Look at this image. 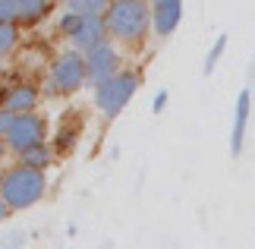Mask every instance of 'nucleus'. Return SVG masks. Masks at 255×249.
<instances>
[{
    "instance_id": "412c9836",
    "label": "nucleus",
    "mask_w": 255,
    "mask_h": 249,
    "mask_svg": "<svg viewBox=\"0 0 255 249\" xmlns=\"http://www.w3.org/2000/svg\"><path fill=\"white\" fill-rule=\"evenodd\" d=\"M3 69H6V57H0V76H3Z\"/></svg>"
},
{
    "instance_id": "2eb2a0df",
    "label": "nucleus",
    "mask_w": 255,
    "mask_h": 249,
    "mask_svg": "<svg viewBox=\"0 0 255 249\" xmlns=\"http://www.w3.org/2000/svg\"><path fill=\"white\" fill-rule=\"evenodd\" d=\"M16 44H19V25H0V57L16 51Z\"/></svg>"
},
{
    "instance_id": "9b49d317",
    "label": "nucleus",
    "mask_w": 255,
    "mask_h": 249,
    "mask_svg": "<svg viewBox=\"0 0 255 249\" xmlns=\"http://www.w3.org/2000/svg\"><path fill=\"white\" fill-rule=\"evenodd\" d=\"M54 158H57V148L51 142H44V145H35V148H28V152L19 155V164L32 167V171H47V167L54 164Z\"/></svg>"
},
{
    "instance_id": "f03ea898",
    "label": "nucleus",
    "mask_w": 255,
    "mask_h": 249,
    "mask_svg": "<svg viewBox=\"0 0 255 249\" xmlns=\"http://www.w3.org/2000/svg\"><path fill=\"white\" fill-rule=\"evenodd\" d=\"M44 193H47V174L44 171H32V167H22V164L6 167L0 199L6 202L9 212H25V208L38 205L44 199Z\"/></svg>"
},
{
    "instance_id": "a211bd4d",
    "label": "nucleus",
    "mask_w": 255,
    "mask_h": 249,
    "mask_svg": "<svg viewBox=\"0 0 255 249\" xmlns=\"http://www.w3.org/2000/svg\"><path fill=\"white\" fill-rule=\"evenodd\" d=\"M13 123H16V114H9V111H3V107H0V139H3L9 129H13Z\"/></svg>"
},
{
    "instance_id": "4be33fe9",
    "label": "nucleus",
    "mask_w": 255,
    "mask_h": 249,
    "mask_svg": "<svg viewBox=\"0 0 255 249\" xmlns=\"http://www.w3.org/2000/svg\"><path fill=\"white\" fill-rule=\"evenodd\" d=\"M3 177H6V171H3V167H0V189H3Z\"/></svg>"
},
{
    "instance_id": "1a4fd4ad",
    "label": "nucleus",
    "mask_w": 255,
    "mask_h": 249,
    "mask_svg": "<svg viewBox=\"0 0 255 249\" xmlns=\"http://www.w3.org/2000/svg\"><path fill=\"white\" fill-rule=\"evenodd\" d=\"M107 38H111V35H107L104 16H82L79 25H76V32L70 35V47L79 51V54H85V51H92L95 44L107 41Z\"/></svg>"
},
{
    "instance_id": "aec40b11",
    "label": "nucleus",
    "mask_w": 255,
    "mask_h": 249,
    "mask_svg": "<svg viewBox=\"0 0 255 249\" xmlns=\"http://www.w3.org/2000/svg\"><path fill=\"white\" fill-rule=\"evenodd\" d=\"M3 155H9V152H6V142L0 139V158H3Z\"/></svg>"
},
{
    "instance_id": "6ab92c4d",
    "label": "nucleus",
    "mask_w": 255,
    "mask_h": 249,
    "mask_svg": "<svg viewBox=\"0 0 255 249\" xmlns=\"http://www.w3.org/2000/svg\"><path fill=\"white\" fill-rule=\"evenodd\" d=\"M9 215H13V212H9V208H6V202H3V199H0V224H3Z\"/></svg>"
},
{
    "instance_id": "6e6552de",
    "label": "nucleus",
    "mask_w": 255,
    "mask_h": 249,
    "mask_svg": "<svg viewBox=\"0 0 255 249\" xmlns=\"http://www.w3.org/2000/svg\"><path fill=\"white\" fill-rule=\"evenodd\" d=\"M183 13H186V6L180 0H154L151 3V32H154V38H161V41L170 38L176 28H180Z\"/></svg>"
},
{
    "instance_id": "7ed1b4c3",
    "label": "nucleus",
    "mask_w": 255,
    "mask_h": 249,
    "mask_svg": "<svg viewBox=\"0 0 255 249\" xmlns=\"http://www.w3.org/2000/svg\"><path fill=\"white\" fill-rule=\"evenodd\" d=\"M88 85V66H85V54L73 51V47H63L60 54L51 60L47 66V82H44V95L54 98H66L76 95Z\"/></svg>"
},
{
    "instance_id": "f3484780",
    "label": "nucleus",
    "mask_w": 255,
    "mask_h": 249,
    "mask_svg": "<svg viewBox=\"0 0 255 249\" xmlns=\"http://www.w3.org/2000/svg\"><path fill=\"white\" fill-rule=\"evenodd\" d=\"M167 101H170V92H167V88L154 92V98H151V114H164V107H167Z\"/></svg>"
},
{
    "instance_id": "20e7f679",
    "label": "nucleus",
    "mask_w": 255,
    "mask_h": 249,
    "mask_svg": "<svg viewBox=\"0 0 255 249\" xmlns=\"http://www.w3.org/2000/svg\"><path fill=\"white\" fill-rule=\"evenodd\" d=\"M139 88H142V73L139 69H126L123 66L114 79L95 85V107L107 117V120H117V117L129 107V101L135 98Z\"/></svg>"
},
{
    "instance_id": "dca6fc26",
    "label": "nucleus",
    "mask_w": 255,
    "mask_h": 249,
    "mask_svg": "<svg viewBox=\"0 0 255 249\" xmlns=\"http://www.w3.org/2000/svg\"><path fill=\"white\" fill-rule=\"evenodd\" d=\"M0 25H19V0H0Z\"/></svg>"
},
{
    "instance_id": "0eeeda50",
    "label": "nucleus",
    "mask_w": 255,
    "mask_h": 249,
    "mask_svg": "<svg viewBox=\"0 0 255 249\" xmlns=\"http://www.w3.org/2000/svg\"><path fill=\"white\" fill-rule=\"evenodd\" d=\"M38 101H41V85L28 82V79H19V82H9L0 88V107L16 117L38 114Z\"/></svg>"
},
{
    "instance_id": "ddd939ff",
    "label": "nucleus",
    "mask_w": 255,
    "mask_h": 249,
    "mask_svg": "<svg viewBox=\"0 0 255 249\" xmlns=\"http://www.w3.org/2000/svg\"><path fill=\"white\" fill-rule=\"evenodd\" d=\"M107 0H66L63 9L66 13H79V16H104L107 13Z\"/></svg>"
},
{
    "instance_id": "f257e3e1",
    "label": "nucleus",
    "mask_w": 255,
    "mask_h": 249,
    "mask_svg": "<svg viewBox=\"0 0 255 249\" xmlns=\"http://www.w3.org/2000/svg\"><path fill=\"white\" fill-rule=\"evenodd\" d=\"M104 22L111 41L142 44L151 32V3H145V0H111Z\"/></svg>"
},
{
    "instance_id": "f8f14e48",
    "label": "nucleus",
    "mask_w": 255,
    "mask_h": 249,
    "mask_svg": "<svg viewBox=\"0 0 255 249\" xmlns=\"http://www.w3.org/2000/svg\"><path fill=\"white\" fill-rule=\"evenodd\" d=\"M51 9H54V3H47V0H19V28L38 25Z\"/></svg>"
},
{
    "instance_id": "4468645a",
    "label": "nucleus",
    "mask_w": 255,
    "mask_h": 249,
    "mask_svg": "<svg viewBox=\"0 0 255 249\" xmlns=\"http://www.w3.org/2000/svg\"><path fill=\"white\" fill-rule=\"evenodd\" d=\"M227 41H230V38L224 35V32H221V35H218V38H214V41H211L208 54H205V66H202V73H205V76H211L214 69H218V63H221L224 51H227Z\"/></svg>"
},
{
    "instance_id": "9d476101",
    "label": "nucleus",
    "mask_w": 255,
    "mask_h": 249,
    "mask_svg": "<svg viewBox=\"0 0 255 249\" xmlns=\"http://www.w3.org/2000/svg\"><path fill=\"white\" fill-rule=\"evenodd\" d=\"M252 88H243L237 95V107H233V133H230V155L240 158L243 145H246V126H249V114H252Z\"/></svg>"
},
{
    "instance_id": "423d86ee",
    "label": "nucleus",
    "mask_w": 255,
    "mask_h": 249,
    "mask_svg": "<svg viewBox=\"0 0 255 249\" xmlns=\"http://www.w3.org/2000/svg\"><path fill=\"white\" fill-rule=\"evenodd\" d=\"M120 63H123V57H120V51H117V41L107 38V41L95 44L92 51H85L88 82H92V85H101V82H107V79H114L123 69Z\"/></svg>"
},
{
    "instance_id": "39448f33",
    "label": "nucleus",
    "mask_w": 255,
    "mask_h": 249,
    "mask_svg": "<svg viewBox=\"0 0 255 249\" xmlns=\"http://www.w3.org/2000/svg\"><path fill=\"white\" fill-rule=\"evenodd\" d=\"M3 142H6V152L16 155V158L22 155V152H28V148H35V145H44L47 142V120H44L41 114L16 117V123L3 136Z\"/></svg>"
}]
</instances>
